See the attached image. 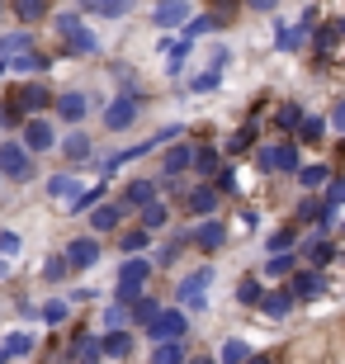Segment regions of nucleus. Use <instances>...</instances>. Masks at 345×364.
I'll return each instance as SVG.
<instances>
[{"mask_svg": "<svg viewBox=\"0 0 345 364\" xmlns=\"http://www.w3.org/2000/svg\"><path fill=\"white\" fill-rule=\"evenodd\" d=\"M341 38H345V19H322L317 28H312V38H307V48H312V62H317V71L336 67L341 62Z\"/></svg>", "mask_w": 345, "mask_h": 364, "instance_id": "obj_1", "label": "nucleus"}, {"mask_svg": "<svg viewBox=\"0 0 345 364\" xmlns=\"http://www.w3.org/2000/svg\"><path fill=\"white\" fill-rule=\"evenodd\" d=\"M255 166L265 171V176H293L298 166H303V156H298V142H265V147H255Z\"/></svg>", "mask_w": 345, "mask_h": 364, "instance_id": "obj_2", "label": "nucleus"}, {"mask_svg": "<svg viewBox=\"0 0 345 364\" xmlns=\"http://www.w3.org/2000/svg\"><path fill=\"white\" fill-rule=\"evenodd\" d=\"M33 156H28L24 147H19V137H0V176L14 180V185H28L33 180Z\"/></svg>", "mask_w": 345, "mask_h": 364, "instance_id": "obj_3", "label": "nucleus"}, {"mask_svg": "<svg viewBox=\"0 0 345 364\" xmlns=\"http://www.w3.org/2000/svg\"><path fill=\"white\" fill-rule=\"evenodd\" d=\"M137 114H142V95L137 90H123V95H114L105 105V128L109 133H128L137 123Z\"/></svg>", "mask_w": 345, "mask_h": 364, "instance_id": "obj_4", "label": "nucleus"}, {"mask_svg": "<svg viewBox=\"0 0 345 364\" xmlns=\"http://www.w3.org/2000/svg\"><path fill=\"white\" fill-rule=\"evenodd\" d=\"M53 85L48 81H24L19 90H10V100H14V109L24 114V119H38V114H48L53 109Z\"/></svg>", "mask_w": 345, "mask_h": 364, "instance_id": "obj_5", "label": "nucleus"}, {"mask_svg": "<svg viewBox=\"0 0 345 364\" xmlns=\"http://www.w3.org/2000/svg\"><path fill=\"white\" fill-rule=\"evenodd\" d=\"M19 147L28 151V156H38V151H53L57 147V123L48 119V114H38V119H24L19 123Z\"/></svg>", "mask_w": 345, "mask_h": 364, "instance_id": "obj_6", "label": "nucleus"}, {"mask_svg": "<svg viewBox=\"0 0 345 364\" xmlns=\"http://www.w3.org/2000/svg\"><path fill=\"white\" fill-rule=\"evenodd\" d=\"M142 331L152 336V346H156V341H185L189 336V317H185V308H161Z\"/></svg>", "mask_w": 345, "mask_h": 364, "instance_id": "obj_7", "label": "nucleus"}, {"mask_svg": "<svg viewBox=\"0 0 345 364\" xmlns=\"http://www.w3.org/2000/svg\"><path fill=\"white\" fill-rule=\"evenodd\" d=\"M189 246H199L203 256H218L227 246V223L223 218H199V223H189Z\"/></svg>", "mask_w": 345, "mask_h": 364, "instance_id": "obj_8", "label": "nucleus"}, {"mask_svg": "<svg viewBox=\"0 0 345 364\" xmlns=\"http://www.w3.org/2000/svg\"><path fill=\"white\" fill-rule=\"evenodd\" d=\"M218 203H223V194H218L208 180H194V185L185 189V213H189V223L213 218V213H218Z\"/></svg>", "mask_w": 345, "mask_h": 364, "instance_id": "obj_9", "label": "nucleus"}, {"mask_svg": "<svg viewBox=\"0 0 345 364\" xmlns=\"http://www.w3.org/2000/svg\"><path fill=\"white\" fill-rule=\"evenodd\" d=\"M284 294H289L293 303H312V298L327 294V274H317V270H307V265H298V270L289 274V289H284Z\"/></svg>", "mask_w": 345, "mask_h": 364, "instance_id": "obj_10", "label": "nucleus"}, {"mask_svg": "<svg viewBox=\"0 0 345 364\" xmlns=\"http://www.w3.org/2000/svg\"><path fill=\"white\" fill-rule=\"evenodd\" d=\"M298 246H303L307 270H317V274H327L336 265V256H341V246H336L331 237H307V242H298Z\"/></svg>", "mask_w": 345, "mask_h": 364, "instance_id": "obj_11", "label": "nucleus"}, {"mask_svg": "<svg viewBox=\"0 0 345 364\" xmlns=\"http://www.w3.org/2000/svg\"><path fill=\"white\" fill-rule=\"evenodd\" d=\"M123 218H128V208H123L119 199H100L90 208V237H105V232H119Z\"/></svg>", "mask_w": 345, "mask_h": 364, "instance_id": "obj_12", "label": "nucleus"}, {"mask_svg": "<svg viewBox=\"0 0 345 364\" xmlns=\"http://www.w3.org/2000/svg\"><path fill=\"white\" fill-rule=\"evenodd\" d=\"M189 156H194V142H171V147H161V180H185L189 176Z\"/></svg>", "mask_w": 345, "mask_h": 364, "instance_id": "obj_13", "label": "nucleus"}, {"mask_svg": "<svg viewBox=\"0 0 345 364\" xmlns=\"http://www.w3.org/2000/svg\"><path fill=\"white\" fill-rule=\"evenodd\" d=\"M53 62H57L53 53H43V48H24V53L5 57V71H24V76H48V71H53Z\"/></svg>", "mask_w": 345, "mask_h": 364, "instance_id": "obj_14", "label": "nucleus"}, {"mask_svg": "<svg viewBox=\"0 0 345 364\" xmlns=\"http://www.w3.org/2000/svg\"><path fill=\"white\" fill-rule=\"evenodd\" d=\"M53 114H57V123H71V128H76V123L90 114V100H85L80 90H57L53 95Z\"/></svg>", "mask_w": 345, "mask_h": 364, "instance_id": "obj_15", "label": "nucleus"}, {"mask_svg": "<svg viewBox=\"0 0 345 364\" xmlns=\"http://www.w3.org/2000/svg\"><path fill=\"white\" fill-rule=\"evenodd\" d=\"M185 19H194L189 0H156L152 5V24L156 28H185Z\"/></svg>", "mask_w": 345, "mask_h": 364, "instance_id": "obj_16", "label": "nucleus"}, {"mask_svg": "<svg viewBox=\"0 0 345 364\" xmlns=\"http://www.w3.org/2000/svg\"><path fill=\"white\" fill-rule=\"evenodd\" d=\"M62 256H67L71 270H90L95 260L105 256V246H100V237H76V242H67V251H62Z\"/></svg>", "mask_w": 345, "mask_h": 364, "instance_id": "obj_17", "label": "nucleus"}, {"mask_svg": "<svg viewBox=\"0 0 345 364\" xmlns=\"http://www.w3.org/2000/svg\"><path fill=\"white\" fill-rule=\"evenodd\" d=\"M189 171L199 180H213L218 171H223V151L213 147V142H194V156H189Z\"/></svg>", "mask_w": 345, "mask_h": 364, "instance_id": "obj_18", "label": "nucleus"}, {"mask_svg": "<svg viewBox=\"0 0 345 364\" xmlns=\"http://www.w3.org/2000/svg\"><path fill=\"white\" fill-rule=\"evenodd\" d=\"M133 331H128V326H123V331H105V336H100V355H105V360H128V355H133Z\"/></svg>", "mask_w": 345, "mask_h": 364, "instance_id": "obj_19", "label": "nucleus"}, {"mask_svg": "<svg viewBox=\"0 0 345 364\" xmlns=\"http://www.w3.org/2000/svg\"><path fill=\"white\" fill-rule=\"evenodd\" d=\"M152 260L147 256H123V265H119V279L114 284H133V289H147V279H152Z\"/></svg>", "mask_w": 345, "mask_h": 364, "instance_id": "obj_20", "label": "nucleus"}, {"mask_svg": "<svg viewBox=\"0 0 345 364\" xmlns=\"http://www.w3.org/2000/svg\"><path fill=\"white\" fill-rule=\"evenodd\" d=\"M152 199H161V194H156V180H128V185H123V194H119V203H123V208H147V203H152Z\"/></svg>", "mask_w": 345, "mask_h": 364, "instance_id": "obj_21", "label": "nucleus"}, {"mask_svg": "<svg viewBox=\"0 0 345 364\" xmlns=\"http://www.w3.org/2000/svg\"><path fill=\"white\" fill-rule=\"evenodd\" d=\"M62 53H67V57H95V53H100V38H95V28H85V24L71 28L67 38H62Z\"/></svg>", "mask_w": 345, "mask_h": 364, "instance_id": "obj_22", "label": "nucleus"}, {"mask_svg": "<svg viewBox=\"0 0 345 364\" xmlns=\"http://www.w3.org/2000/svg\"><path fill=\"white\" fill-rule=\"evenodd\" d=\"M10 14L24 28H33V24H43V19L53 14V0H10Z\"/></svg>", "mask_w": 345, "mask_h": 364, "instance_id": "obj_23", "label": "nucleus"}, {"mask_svg": "<svg viewBox=\"0 0 345 364\" xmlns=\"http://www.w3.org/2000/svg\"><path fill=\"white\" fill-rule=\"evenodd\" d=\"M76 14H105V19H128L133 0H76Z\"/></svg>", "mask_w": 345, "mask_h": 364, "instance_id": "obj_24", "label": "nucleus"}, {"mask_svg": "<svg viewBox=\"0 0 345 364\" xmlns=\"http://www.w3.org/2000/svg\"><path fill=\"white\" fill-rule=\"evenodd\" d=\"M255 308L265 312L270 322H284V317H289V312H293V298L284 294V289H265V294H260V303H255Z\"/></svg>", "mask_w": 345, "mask_h": 364, "instance_id": "obj_25", "label": "nucleus"}, {"mask_svg": "<svg viewBox=\"0 0 345 364\" xmlns=\"http://www.w3.org/2000/svg\"><path fill=\"white\" fill-rule=\"evenodd\" d=\"M208 284H213V265H199L194 274H185V284L175 289V298H180V303H189V298L208 294Z\"/></svg>", "mask_w": 345, "mask_h": 364, "instance_id": "obj_26", "label": "nucleus"}, {"mask_svg": "<svg viewBox=\"0 0 345 364\" xmlns=\"http://www.w3.org/2000/svg\"><path fill=\"white\" fill-rule=\"evenodd\" d=\"M289 142H307V147H317V142H327V119H317V114H303V123L293 128Z\"/></svg>", "mask_w": 345, "mask_h": 364, "instance_id": "obj_27", "label": "nucleus"}, {"mask_svg": "<svg viewBox=\"0 0 345 364\" xmlns=\"http://www.w3.org/2000/svg\"><path fill=\"white\" fill-rule=\"evenodd\" d=\"M327 176H331V166H327V161H312V166H298V171H293V180L303 185V194L322 189V185H327Z\"/></svg>", "mask_w": 345, "mask_h": 364, "instance_id": "obj_28", "label": "nucleus"}, {"mask_svg": "<svg viewBox=\"0 0 345 364\" xmlns=\"http://www.w3.org/2000/svg\"><path fill=\"white\" fill-rule=\"evenodd\" d=\"M303 123V105L298 100H284V105H275V133H289L293 137V128Z\"/></svg>", "mask_w": 345, "mask_h": 364, "instance_id": "obj_29", "label": "nucleus"}, {"mask_svg": "<svg viewBox=\"0 0 345 364\" xmlns=\"http://www.w3.org/2000/svg\"><path fill=\"white\" fill-rule=\"evenodd\" d=\"M43 189H48V199H62V203H71V199L80 194V180L71 176V171H62V176H53L48 185H43Z\"/></svg>", "mask_w": 345, "mask_h": 364, "instance_id": "obj_30", "label": "nucleus"}, {"mask_svg": "<svg viewBox=\"0 0 345 364\" xmlns=\"http://www.w3.org/2000/svg\"><path fill=\"white\" fill-rule=\"evenodd\" d=\"M284 251H298V228H293V223L265 237V256H284Z\"/></svg>", "mask_w": 345, "mask_h": 364, "instance_id": "obj_31", "label": "nucleus"}, {"mask_svg": "<svg viewBox=\"0 0 345 364\" xmlns=\"http://www.w3.org/2000/svg\"><path fill=\"white\" fill-rule=\"evenodd\" d=\"M161 312V303L152 294H142V298H133V303H128V326H147L152 322V317H156Z\"/></svg>", "mask_w": 345, "mask_h": 364, "instance_id": "obj_32", "label": "nucleus"}, {"mask_svg": "<svg viewBox=\"0 0 345 364\" xmlns=\"http://www.w3.org/2000/svg\"><path fill=\"white\" fill-rule=\"evenodd\" d=\"M322 208H327V203H322L317 194H303V199H298V208H293V228H312V223L322 218Z\"/></svg>", "mask_w": 345, "mask_h": 364, "instance_id": "obj_33", "label": "nucleus"}, {"mask_svg": "<svg viewBox=\"0 0 345 364\" xmlns=\"http://www.w3.org/2000/svg\"><path fill=\"white\" fill-rule=\"evenodd\" d=\"M255 137H260V123H241L237 133L227 137V156H241V151L255 147Z\"/></svg>", "mask_w": 345, "mask_h": 364, "instance_id": "obj_34", "label": "nucleus"}, {"mask_svg": "<svg viewBox=\"0 0 345 364\" xmlns=\"http://www.w3.org/2000/svg\"><path fill=\"white\" fill-rule=\"evenodd\" d=\"M147 246H152V232H142V228H128V232H123L119 228V251H123V256H142Z\"/></svg>", "mask_w": 345, "mask_h": 364, "instance_id": "obj_35", "label": "nucleus"}, {"mask_svg": "<svg viewBox=\"0 0 345 364\" xmlns=\"http://www.w3.org/2000/svg\"><path fill=\"white\" fill-rule=\"evenodd\" d=\"M152 364H185V341H156L152 346Z\"/></svg>", "mask_w": 345, "mask_h": 364, "instance_id": "obj_36", "label": "nucleus"}, {"mask_svg": "<svg viewBox=\"0 0 345 364\" xmlns=\"http://www.w3.org/2000/svg\"><path fill=\"white\" fill-rule=\"evenodd\" d=\"M166 223H171V208H166V199H152V203L142 208V232H161Z\"/></svg>", "mask_w": 345, "mask_h": 364, "instance_id": "obj_37", "label": "nucleus"}, {"mask_svg": "<svg viewBox=\"0 0 345 364\" xmlns=\"http://www.w3.org/2000/svg\"><path fill=\"white\" fill-rule=\"evenodd\" d=\"M260 294H265L260 274H241V284H237V303H241V308H255V303H260Z\"/></svg>", "mask_w": 345, "mask_h": 364, "instance_id": "obj_38", "label": "nucleus"}, {"mask_svg": "<svg viewBox=\"0 0 345 364\" xmlns=\"http://www.w3.org/2000/svg\"><path fill=\"white\" fill-rule=\"evenodd\" d=\"M293 270H298V256H293V251H284V256H265V279H289Z\"/></svg>", "mask_w": 345, "mask_h": 364, "instance_id": "obj_39", "label": "nucleus"}, {"mask_svg": "<svg viewBox=\"0 0 345 364\" xmlns=\"http://www.w3.org/2000/svg\"><path fill=\"white\" fill-rule=\"evenodd\" d=\"M71 360H76V364H100V360H105V355H100V336H76Z\"/></svg>", "mask_w": 345, "mask_h": 364, "instance_id": "obj_40", "label": "nucleus"}, {"mask_svg": "<svg viewBox=\"0 0 345 364\" xmlns=\"http://www.w3.org/2000/svg\"><path fill=\"white\" fill-rule=\"evenodd\" d=\"M246 355H251V346H246V341H241V336H227L213 364H246Z\"/></svg>", "mask_w": 345, "mask_h": 364, "instance_id": "obj_41", "label": "nucleus"}, {"mask_svg": "<svg viewBox=\"0 0 345 364\" xmlns=\"http://www.w3.org/2000/svg\"><path fill=\"white\" fill-rule=\"evenodd\" d=\"M33 350V336H28V331H10V336L0 341V355H5V360H19V355H28Z\"/></svg>", "mask_w": 345, "mask_h": 364, "instance_id": "obj_42", "label": "nucleus"}, {"mask_svg": "<svg viewBox=\"0 0 345 364\" xmlns=\"http://www.w3.org/2000/svg\"><path fill=\"white\" fill-rule=\"evenodd\" d=\"M317 199L327 203V208H341V203H345V180H341V171H331V176H327V185H322Z\"/></svg>", "mask_w": 345, "mask_h": 364, "instance_id": "obj_43", "label": "nucleus"}, {"mask_svg": "<svg viewBox=\"0 0 345 364\" xmlns=\"http://www.w3.org/2000/svg\"><path fill=\"white\" fill-rule=\"evenodd\" d=\"M43 279H48V284H57V279H67V274H71V265H67V256H62V251H53V256H43Z\"/></svg>", "mask_w": 345, "mask_h": 364, "instance_id": "obj_44", "label": "nucleus"}, {"mask_svg": "<svg viewBox=\"0 0 345 364\" xmlns=\"http://www.w3.org/2000/svg\"><path fill=\"white\" fill-rule=\"evenodd\" d=\"M100 199H105V185H95V189H80V194H76V199L67 203V208H62V213H90V208H95Z\"/></svg>", "mask_w": 345, "mask_h": 364, "instance_id": "obj_45", "label": "nucleus"}, {"mask_svg": "<svg viewBox=\"0 0 345 364\" xmlns=\"http://www.w3.org/2000/svg\"><path fill=\"white\" fill-rule=\"evenodd\" d=\"M24 48H33V33H28V28H19V33H0V57H14V53H24Z\"/></svg>", "mask_w": 345, "mask_h": 364, "instance_id": "obj_46", "label": "nucleus"}, {"mask_svg": "<svg viewBox=\"0 0 345 364\" xmlns=\"http://www.w3.org/2000/svg\"><path fill=\"white\" fill-rule=\"evenodd\" d=\"M62 151H67V161H85V156H90V137L85 133H67L62 137Z\"/></svg>", "mask_w": 345, "mask_h": 364, "instance_id": "obj_47", "label": "nucleus"}, {"mask_svg": "<svg viewBox=\"0 0 345 364\" xmlns=\"http://www.w3.org/2000/svg\"><path fill=\"white\" fill-rule=\"evenodd\" d=\"M223 85V71H199V76H189V95H213Z\"/></svg>", "mask_w": 345, "mask_h": 364, "instance_id": "obj_48", "label": "nucleus"}, {"mask_svg": "<svg viewBox=\"0 0 345 364\" xmlns=\"http://www.w3.org/2000/svg\"><path fill=\"white\" fill-rule=\"evenodd\" d=\"M67 303H62V298H53V303H43V308H38V317H43V326H62V322H67Z\"/></svg>", "mask_w": 345, "mask_h": 364, "instance_id": "obj_49", "label": "nucleus"}, {"mask_svg": "<svg viewBox=\"0 0 345 364\" xmlns=\"http://www.w3.org/2000/svg\"><path fill=\"white\" fill-rule=\"evenodd\" d=\"M185 62H189V43L180 38L171 53H166V71H171V76H180V71H185Z\"/></svg>", "mask_w": 345, "mask_h": 364, "instance_id": "obj_50", "label": "nucleus"}, {"mask_svg": "<svg viewBox=\"0 0 345 364\" xmlns=\"http://www.w3.org/2000/svg\"><path fill=\"white\" fill-rule=\"evenodd\" d=\"M48 19H53V28H57V33H62V38H67L71 28H80V24H85V19H80V14H76V10H62V14H48Z\"/></svg>", "mask_w": 345, "mask_h": 364, "instance_id": "obj_51", "label": "nucleus"}, {"mask_svg": "<svg viewBox=\"0 0 345 364\" xmlns=\"http://www.w3.org/2000/svg\"><path fill=\"white\" fill-rule=\"evenodd\" d=\"M24 251V242H19V232H10V228H0V260H10V256H19Z\"/></svg>", "mask_w": 345, "mask_h": 364, "instance_id": "obj_52", "label": "nucleus"}, {"mask_svg": "<svg viewBox=\"0 0 345 364\" xmlns=\"http://www.w3.org/2000/svg\"><path fill=\"white\" fill-rule=\"evenodd\" d=\"M105 326H109V331H123V326H128V308L109 303V308H105ZM128 331H133V326H128Z\"/></svg>", "mask_w": 345, "mask_h": 364, "instance_id": "obj_53", "label": "nucleus"}, {"mask_svg": "<svg viewBox=\"0 0 345 364\" xmlns=\"http://www.w3.org/2000/svg\"><path fill=\"white\" fill-rule=\"evenodd\" d=\"M227 62H232V48H227V43H213V53H208V71H223Z\"/></svg>", "mask_w": 345, "mask_h": 364, "instance_id": "obj_54", "label": "nucleus"}, {"mask_svg": "<svg viewBox=\"0 0 345 364\" xmlns=\"http://www.w3.org/2000/svg\"><path fill=\"white\" fill-rule=\"evenodd\" d=\"M246 364H284V355H279V350H251Z\"/></svg>", "mask_w": 345, "mask_h": 364, "instance_id": "obj_55", "label": "nucleus"}, {"mask_svg": "<svg viewBox=\"0 0 345 364\" xmlns=\"http://www.w3.org/2000/svg\"><path fill=\"white\" fill-rule=\"evenodd\" d=\"M241 5H246V10H255V14H275L279 0H241Z\"/></svg>", "mask_w": 345, "mask_h": 364, "instance_id": "obj_56", "label": "nucleus"}, {"mask_svg": "<svg viewBox=\"0 0 345 364\" xmlns=\"http://www.w3.org/2000/svg\"><path fill=\"white\" fill-rule=\"evenodd\" d=\"M327 128H336V133L345 128V105H336V109H331V119H327Z\"/></svg>", "mask_w": 345, "mask_h": 364, "instance_id": "obj_57", "label": "nucleus"}, {"mask_svg": "<svg viewBox=\"0 0 345 364\" xmlns=\"http://www.w3.org/2000/svg\"><path fill=\"white\" fill-rule=\"evenodd\" d=\"M0 19H5V0H0Z\"/></svg>", "mask_w": 345, "mask_h": 364, "instance_id": "obj_58", "label": "nucleus"}, {"mask_svg": "<svg viewBox=\"0 0 345 364\" xmlns=\"http://www.w3.org/2000/svg\"><path fill=\"white\" fill-rule=\"evenodd\" d=\"M0 364H5V355H0Z\"/></svg>", "mask_w": 345, "mask_h": 364, "instance_id": "obj_59", "label": "nucleus"}]
</instances>
